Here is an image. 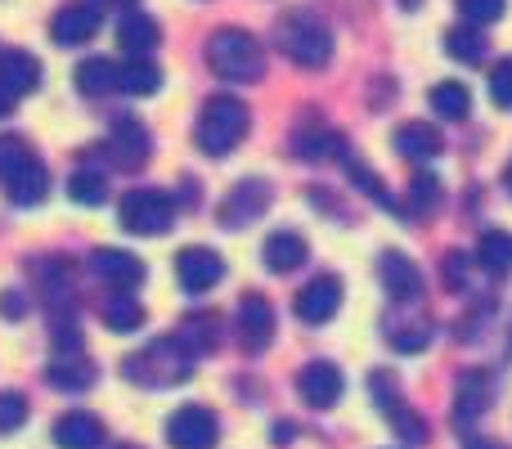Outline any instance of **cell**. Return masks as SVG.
Here are the masks:
<instances>
[{
  "mask_svg": "<svg viewBox=\"0 0 512 449\" xmlns=\"http://www.w3.org/2000/svg\"><path fill=\"white\" fill-rule=\"evenodd\" d=\"M274 45L288 54L297 68H324L333 59V32L324 27V18L310 9H292L274 23Z\"/></svg>",
  "mask_w": 512,
  "mask_h": 449,
  "instance_id": "obj_1",
  "label": "cell"
},
{
  "mask_svg": "<svg viewBox=\"0 0 512 449\" xmlns=\"http://www.w3.org/2000/svg\"><path fill=\"white\" fill-rule=\"evenodd\" d=\"M248 126H252V113H248L243 99H234V95L207 99L203 113H198V126H194L198 149H203L207 158H225L230 149H239V140L248 135Z\"/></svg>",
  "mask_w": 512,
  "mask_h": 449,
  "instance_id": "obj_2",
  "label": "cell"
},
{
  "mask_svg": "<svg viewBox=\"0 0 512 449\" xmlns=\"http://www.w3.org/2000/svg\"><path fill=\"white\" fill-rule=\"evenodd\" d=\"M207 63H212L216 77L243 81V86L261 81V72H265L261 41H256L252 32H243V27H221V32L207 41Z\"/></svg>",
  "mask_w": 512,
  "mask_h": 449,
  "instance_id": "obj_3",
  "label": "cell"
},
{
  "mask_svg": "<svg viewBox=\"0 0 512 449\" xmlns=\"http://www.w3.org/2000/svg\"><path fill=\"white\" fill-rule=\"evenodd\" d=\"M126 378L140 382V387H176L194 373V355L185 351L180 337H162V342H149L140 355L126 360Z\"/></svg>",
  "mask_w": 512,
  "mask_h": 449,
  "instance_id": "obj_4",
  "label": "cell"
},
{
  "mask_svg": "<svg viewBox=\"0 0 512 449\" xmlns=\"http://www.w3.org/2000/svg\"><path fill=\"white\" fill-rule=\"evenodd\" d=\"M176 225V198L162 189H131L122 198V229L140 238H158Z\"/></svg>",
  "mask_w": 512,
  "mask_h": 449,
  "instance_id": "obj_5",
  "label": "cell"
},
{
  "mask_svg": "<svg viewBox=\"0 0 512 449\" xmlns=\"http://www.w3.org/2000/svg\"><path fill=\"white\" fill-rule=\"evenodd\" d=\"M216 436H221V423H216V414L203 405H180L176 414L167 418V441L176 449H212Z\"/></svg>",
  "mask_w": 512,
  "mask_h": 449,
  "instance_id": "obj_6",
  "label": "cell"
},
{
  "mask_svg": "<svg viewBox=\"0 0 512 449\" xmlns=\"http://www.w3.org/2000/svg\"><path fill=\"white\" fill-rule=\"evenodd\" d=\"M90 274L117 292H131L144 283V261L122 252V247H95V252H90Z\"/></svg>",
  "mask_w": 512,
  "mask_h": 449,
  "instance_id": "obj_7",
  "label": "cell"
},
{
  "mask_svg": "<svg viewBox=\"0 0 512 449\" xmlns=\"http://www.w3.org/2000/svg\"><path fill=\"white\" fill-rule=\"evenodd\" d=\"M297 319L301 324H328V319L342 310V279L337 274H319V279H310L306 288L297 292Z\"/></svg>",
  "mask_w": 512,
  "mask_h": 449,
  "instance_id": "obj_8",
  "label": "cell"
},
{
  "mask_svg": "<svg viewBox=\"0 0 512 449\" xmlns=\"http://www.w3.org/2000/svg\"><path fill=\"white\" fill-rule=\"evenodd\" d=\"M176 279L185 292H212L216 283L225 279V261L212 247H185V252L176 256Z\"/></svg>",
  "mask_w": 512,
  "mask_h": 449,
  "instance_id": "obj_9",
  "label": "cell"
},
{
  "mask_svg": "<svg viewBox=\"0 0 512 449\" xmlns=\"http://www.w3.org/2000/svg\"><path fill=\"white\" fill-rule=\"evenodd\" d=\"M297 391L310 409H333L342 400V373H337V364L315 360L297 373Z\"/></svg>",
  "mask_w": 512,
  "mask_h": 449,
  "instance_id": "obj_10",
  "label": "cell"
},
{
  "mask_svg": "<svg viewBox=\"0 0 512 449\" xmlns=\"http://www.w3.org/2000/svg\"><path fill=\"white\" fill-rule=\"evenodd\" d=\"M265 207H270V185H265V180H243L239 189H230V194H225L221 221L230 229L252 225V221H261V216H265Z\"/></svg>",
  "mask_w": 512,
  "mask_h": 449,
  "instance_id": "obj_11",
  "label": "cell"
},
{
  "mask_svg": "<svg viewBox=\"0 0 512 449\" xmlns=\"http://www.w3.org/2000/svg\"><path fill=\"white\" fill-rule=\"evenodd\" d=\"M239 342L248 346L252 355H261L265 346L274 342V306L265 297H256V292H248V297L239 301Z\"/></svg>",
  "mask_w": 512,
  "mask_h": 449,
  "instance_id": "obj_12",
  "label": "cell"
},
{
  "mask_svg": "<svg viewBox=\"0 0 512 449\" xmlns=\"http://www.w3.org/2000/svg\"><path fill=\"white\" fill-rule=\"evenodd\" d=\"M378 274H382V288H387L396 301H414L418 292H423V274H418V265L409 261L405 252H396V247L378 256Z\"/></svg>",
  "mask_w": 512,
  "mask_h": 449,
  "instance_id": "obj_13",
  "label": "cell"
},
{
  "mask_svg": "<svg viewBox=\"0 0 512 449\" xmlns=\"http://www.w3.org/2000/svg\"><path fill=\"white\" fill-rule=\"evenodd\" d=\"M108 149H113V158L122 162L126 171H135V167H144V162H149L153 140H149V131H144V122H135V117H117Z\"/></svg>",
  "mask_w": 512,
  "mask_h": 449,
  "instance_id": "obj_14",
  "label": "cell"
},
{
  "mask_svg": "<svg viewBox=\"0 0 512 449\" xmlns=\"http://www.w3.org/2000/svg\"><path fill=\"white\" fill-rule=\"evenodd\" d=\"M95 32H99V9H90V5H63L50 18L54 45H86Z\"/></svg>",
  "mask_w": 512,
  "mask_h": 449,
  "instance_id": "obj_15",
  "label": "cell"
},
{
  "mask_svg": "<svg viewBox=\"0 0 512 449\" xmlns=\"http://www.w3.org/2000/svg\"><path fill=\"white\" fill-rule=\"evenodd\" d=\"M5 194H9V203H18V207H36L45 194H50V171H45V162L36 158V153L14 171V176H5Z\"/></svg>",
  "mask_w": 512,
  "mask_h": 449,
  "instance_id": "obj_16",
  "label": "cell"
},
{
  "mask_svg": "<svg viewBox=\"0 0 512 449\" xmlns=\"http://www.w3.org/2000/svg\"><path fill=\"white\" fill-rule=\"evenodd\" d=\"M391 144H396V153L409 162H432L436 153L445 149L441 131H436L432 122H405L396 135H391Z\"/></svg>",
  "mask_w": 512,
  "mask_h": 449,
  "instance_id": "obj_17",
  "label": "cell"
},
{
  "mask_svg": "<svg viewBox=\"0 0 512 449\" xmlns=\"http://www.w3.org/2000/svg\"><path fill=\"white\" fill-rule=\"evenodd\" d=\"M0 86L9 90V95H32L36 86H41V59L27 50H5L0 54Z\"/></svg>",
  "mask_w": 512,
  "mask_h": 449,
  "instance_id": "obj_18",
  "label": "cell"
},
{
  "mask_svg": "<svg viewBox=\"0 0 512 449\" xmlns=\"http://www.w3.org/2000/svg\"><path fill=\"white\" fill-rule=\"evenodd\" d=\"M54 445L59 449H99L104 445V423L95 414H63L54 423Z\"/></svg>",
  "mask_w": 512,
  "mask_h": 449,
  "instance_id": "obj_19",
  "label": "cell"
},
{
  "mask_svg": "<svg viewBox=\"0 0 512 449\" xmlns=\"http://www.w3.org/2000/svg\"><path fill=\"white\" fill-rule=\"evenodd\" d=\"M117 41H122V50L131 54V59H149V54L158 50L162 32H158V23H153L149 14L131 9V14H126L122 23H117Z\"/></svg>",
  "mask_w": 512,
  "mask_h": 449,
  "instance_id": "obj_20",
  "label": "cell"
},
{
  "mask_svg": "<svg viewBox=\"0 0 512 449\" xmlns=\"http://www.w3.org/2000/svg\"><path fill=\"white\" fill-rule=\"evenodd\" d=\"M45 378H50V387H59V391H86V387H95V364H90L81 351H54V364Z\"/></svg>",
  "mask_w": 512,
  "mask_h": 449,
  "instance_id": "obj_21",
  "label": "cell"
},
{
  "mask_svg": "<svg viewBox=\"0 0 512 449\" xmlns=\"http://www.w3.org/2000/svg\"><path fill=\"white\" fill-rule=\"evenodd\" d=\"M265 270L274 274H292L301 261H306V238L292 234V229H274L270 238H265Z\"/></svg>",
  "mask_w": 512,
  "mask_h": 449,
  "instance_id": "obj_22",
  "label": "cell"
},
{
  "mask_svg": "<svg viewBox=\"0 0 512 449\" xmlns=\"http://www.w3.org/2000/svg\"><path fill=\"white\" fill-rule=\"evenodd\" d=\"M117 90H126V95H158L162 90L158 63H149V59L122 63V68H117Z\"/></svg>",
  "mask_w": 512,
  "mask_h": 449,
  "instance_id": "obj_23",
  "label": "cell"
},
{
  "mask_svg": "<svg viewBox=\"0 0 512 449\" xmlns=\"http://www.w3.org/2000/svg\"><path fill=\"white\" fill-rule=\"evenodd\" d=\"M486 409V378L481 373H463L454 387V423H472Z\"/></svg>",
  "mask_w": 512,
  "mask_h": 449,
  "instance_id": "obj_24",
  "label": "cell"
},
{
  "mask_svg": "<svg viewBox=\"0 0 512 449\" xmlns=\"http://www.w3.org/2000/svg\"><path fill=\"white\" fill-rule=\"evenodd\" d=\"M104 324H108V333H135L144 324V306L131 292H117V297L104 301Z\"/></svg>",
  "mask_w": 512,
  "mask_h": 449,
  "instance_id": "obj_25",
  "label": "cell"
},
{
  "mask_svg": "<svg viewBox=\"0 0 512 449\" xmlns=\"http://www.w3.org/2000/svg\"><path fill=\"white\" fill-rule=\"evenodd\" d=\"M77 90L81 95H108V90H117V63H108V59L77 63Z\"/></svg>",
  "mask_w": 512,
  "mask_h": 449,
  "instance_id": "obj_26",
  "label": "cell"
},
{
  "mask_svg": "<svg viewBox=\"0 0 512 449\" xmlns=\"http://www.w3.org/2000/svg\"><path fill=\"white\" fill-rule=\"evenodd\" d=\"M468 108H472V95L463 81H445V86L432 90V113H441L445 122H463Z\"/></svg>",
  "mask_w": 512,
  "mask_h": 449,
  "instance_id": "obj_27",
  "label": "cell"
},
{
  "mask_svg": "<svg viewBox=\"0 0 512 449\" xmlns=\"http://www.w3.org/2000/svg\"><path fill=\"white\" fill-rule=\"evenodd\" d=\"M477 256H481V265H486V270L508 274L512 270V234H508V229H490V234H481Z\"/></svg>",
  "mask_w": 512,
  "mask_h": 449,
  "instance_id": "obj_28",
  "label": "cell"
},
{
  "mask_svg": "<svg viewBox=\"0 0 512 449\" xmlns=\"http://www.w3.org/2000/svg\"><path fill=\"white\" fill-rule=\"evenodd\" d=\"M445 54L459 63H481L486 59V36L477 27H454V32H445Z\"/></svg>",
  "mask_w": 512,
  "mask_h": 449,
  "instance_id": "obj_29",
  "label": "cell"
},
{
  "mask_svg": "<svg viewBox=\"0 0 512 449\" xmlns=\"http://www.w3.org/2000/svg\"><path fill=\"white\" fill-rule=\"evenodd\" d=\"M68 198H72V203H81V207H99V203L108 198L104 176H99V171H72V180H68Z\"/></svg>",
  "mask_w": 512,
  "mask_h": 449,
  "instance_id": "obj_30",
  "label": "cell"
},
{
  "mask_svg": "<svg viewBox=\"0 0 512 449\" xmlns=\"http://www.w3.org/2000/svg\"><path fill=\"white\" fill-rule=\"evenodd\" d=\"M176 337L185 342V351L198 360L203 351H212V346H216V319H212V315H207V319H185Z\"/></svg>",
  "mask_w": 512,
  "mask_h": 449,
  "instance_id": "obj_31",
  "label": "cell"
},
{
  "mask_svg": "<svg viewBox=\"0 0 512 449\" xmlns=\"http://www.w3.org/2000/svg\"><path fill=\"white\" fill-rule=\"evenodd\" d=\"M459 14L468 18L472 27H490L504 18V0H459Z\"/></svg>",
  "mask_w": 512,
  "mask_h": 449,
  "instance_id": "obj_32",
  "label": "cell"
},
{
  "mask_svg": "<svg viewBox=\"0 0 512 449\" xmlns=\"http://www.w3.org/2000/svg\"><path fill=\"white\" fill-rule=\"evenodd\" d=\"M27 158H32V149H27V144L18 140V135H0V180L14 176V171L23 167Z\"/></svg>",
  "mask_w": 512,
  "mask_h": 449,
  "instance_id": "obj_33",
  "label": "cell"
},
{
  "mask_svg": "<svg viewBox=\"0 0 512 449\" xmlns=\"http://www.w3.org/2000/svg\"><path fill=\"white\" fill-rule=\"evenodd\" d=\"M409 203H414L418 212H432V207L441 203V180L427 176V171L423 176H414V185H409Z\"/></svg>",
  "mask_w": 512,
  "mask_h": 449,
  "instance_id": "obj_34",
  "label": "cell"
},
{
  "mask_svg": "<svg viewBox=\"0 0 512 449\" xmlns=\"http://www.w3.org/2000/svg\"><path fill=\"white\" fill-rule=\"evenodd\" d=\"M27 423V400L18 391H0V432H14Z\"/></svg>",
  "mask_w": 512,
  "mask_h": 449,
  "instance_id": "obj_35",
  "label": "cell"
},
{
  "mask_svg": "<svg viewBox=\"0 0 512 449\" xmlns=\"http://www.w3.org/2000/svg\"><path fill=\"white\" fill-rule=\"evenodd\" d=\"M490 99L499 108H512V59H499L490 68Z\"/></svg>",
  "mask_w": 512,
  "mask_h": 449,
  "instance_id": "obj_36",
  "label": "cell"
},
{
  "mask_svg": "<svg viewBox=\"0 0 512 449\" xmlns=\"http://www.w3.org/2000/svg\"><path fill=\"white\" fill-rule=\"evenodd\" d=\"M391 423H396V432L405 436V441H414V445H423V441H427V423H423L418 414H409V409L391 414Z\"/></svg>",
  "mask_w": 512,
  "mask_h": 449,
  "instance_id": "obj_37",
  "label": "cell"
},
{
  "mask_svg": "<svg viewBox=\"0 0 512 449\" xmlns=\"http://www.w3.org/2000/svg\"><path fill=\"white\" fill-rule=\"evenodd\" d=\"M0 310H5V315H23L27 301L18 297V292H5V297H0Z\"/></svg>",
  "mask_w": 512,
  "mask_h": 449,
  "instance_id": "obj_38",
  "label": "cell"
},
{
  "mask_svg": "<svg viewBox=\"0 0 512 449\" xmlns=\"http://www.w3.org/2000/svg\"><path fill=\"white\" fill-rule=\"evenodd\" d=\"M463 449H504V445H499V441H490V436L468 432V436H463Z\"/></svg>",
  "mask_w": 512,
  "mask_h": 449,
  "instance_id": "obj_39",
  "label": "cell"
},
{
  "mask_svg": "<svg viewBox=\"0 0 512 449\" xmlns=\"http://www.w3.org/2000/svg\"><path fill=\"white\" fill-rule=\"evenodd\" d=\"M270 441L288 445V441H292V423H279V427H274V432H270Z\"/></svg>",
  "mask_w": 512,
  "mask_h": 449,
  "instance_id": "obj_40",
  "label": "cell"
},
{
  "mask_svg": "<svg viewBox=\"0 0 512 449\" xmlns=\"http://www.w3.org/2000/svg\"><path fill=\"white\" fill-rule=\"evenodd\" d=\"M9 113H14V95L0 86V117H9Z\"/></svg>",
  "mask_w": 512,
  "mask_h": 449,
  "instance_id": "obj_41",
  "label": "cell"
},
{
  "mask_svg": "<svg viewBox=\"0 0 512 449\" xmlns=\"http://www.w3.org/2000/svg\"><path fill=\"white\" fill-rule=\"evenodd\" d=\"M104 5H126V0H104Z\"/></svg>",
  "mask_w": 512,
  "mask_h": 449,
  "instance_id": "obj_42",
  "label": "cell"
},
{
  "mask_svg": "<svg viewBox=\"0 0 512 449\" xmlns=\"http://www.w3.org/2000/svg\"><path fill=\"white\" fill-rule=\"evenodd\" d=\"M508 189H512V167H508Z\"/></svg>",
  "mask_w": 512,
  "mask_h": 449,
  "instance_id": "obj_43",
  "label": "cell"
},
{
  "mask_svg": "<svg viewBox=\"0 0 512 449\" xmlns=\"http://www.w3.org/2000/svg\"><path fill=\"white\" fill-rule=\"evenodd\" d=\"M405 9H414V0H405Z\"/></svg>",
  "mask_w": 512,
  "mask_h": 449,
  "instance_id": "obj_44",
  "label": "cell"
},
{
  "mask_svg": "<svg viewBox=\"0 0 512 449\" xmlns=\"http://www.w3.org/2000/svg\"><path fill=\"white\" fill-rule=\"evenodd\" d=\"M122 449H131V445H122Z\"/></svg>",
  "mask_w": 512,
  "mask_h": 449,
  "instance_id": "obj_45",
  "label": "cell"
}]
</instances>
